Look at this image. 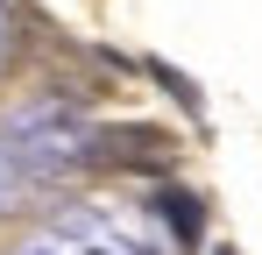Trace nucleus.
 <instances>
[{
  "label": "nucleus",
  "instance_id": "7ed1b4c3",
  "mask_svg": "<svg viewBox=\"0 0 262 255\" xmlns=\"http://www.w3.org/2000/svg\"><path fill=\"white\" fill-rule=\"evenodd\" d=\"M149 78L163 85V92H170L184 114H199V92H191V78H184V71H170V64H149Z\"/></svg>",
  "mask_w": 262,
  "mask_h": 255
},
{
  "label": "nucleus",
  "instance_id": "f03ea898",
  "mask_svg": "<svg viewBox=\"0 0 262 255\" xmlns=\"http://www.w3.org/2000/svg\"><path fill=\"white\" fill-rule=\"evenodd\" d=\"M156 220L177 234V248H199V234H206V206L191 192H156Z\"/></svg>",
  "mask_w": 262,
  "mask_h": 255
},
{
  "label": "nucleus",
  "instance_id": "f257e3e1",
  "mask_svg": "<svg viewBox=\"0 0 262 255\" xmlns=\"http://www.w3.org/2000/svg\"><path fill=\"white\" fill-rule=\"evenodd\" d=\"M170 135L149 121H128V128H106V135H92V163H114V170H163L170 163Z\"/></svg>",
  "mask_w": 262,
  "mask_h": 255
}]
</instances>
